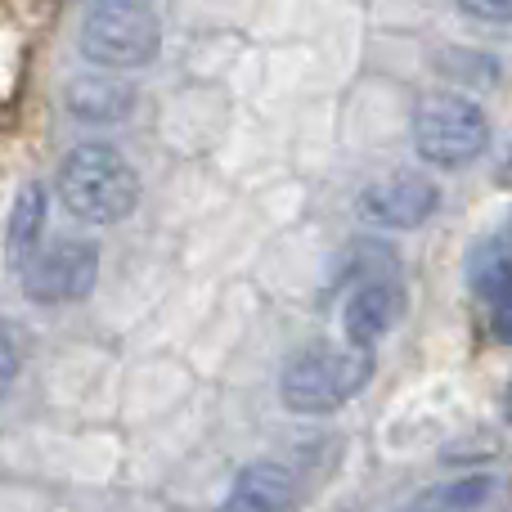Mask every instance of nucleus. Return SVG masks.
<instances>
[{
  "instance_id": "1",
  "label": "nucleus",
  "mask_w": 512,
  "mask_h": 512,
  "mask_svg": "<svg viewBox=\"0 0 512 512\" xmlns=\"http://www.w3.org/2000/svg\"><path fill=\"white\" fill-rule=\"evenodd\" d=\"M54 185L59 203L81 225H117L140 203V171L108 140H81L77 149L63 153Z\"/></svg>"
},
{
  "instance_id": "2",
  "label": "nucleus",
  "mask_w": 512,
  "mask_h": 512,
  "mask_svg": "<svg viewBox=\"0 0 512 512\" xmlns=\"http://www.w3.org/2000/svg\"><path fill=\"white\" fill-rule=\"evenodd\" d=\"M373 378V351L364 346H306L279 373V400L292 414H333Z\"/></svg>"
},
{
  "instance_id": "3",
  "label": "nucleus",
  "mask_w": 512,
  "mask_h": 512,
  "mask_svg": "<svg viewBox=\"0 0 512 512\" xmlns=\"http://www.w3.org/2000/svg\"><path fill=\"white\" fill-rule=\"evenodd\" d=\"M162 50V23L149 0H95L81 23V54L95 68H149Z\"/></svg>"
},
{
  "instance_id": "4",
  "label": "nucleus",
  "mask_w": 512,
  "mask_h": 512,
  "mask_svg": "<svg viewBox=\"0 0 512 512\" xmlns=\"http://www.w3.org/2000/svg\"><path fill=\"white\" fill-rule=\"evenodd\" d=\"M490 144V117L477 99L441 90L427 95L414 113V149L432 167H468L472 158H481Z\"/></svg>"
},
{
  "instance_id": "5",
  "label": "nucleus",
  "mask_w": 512,
  "mask_h": 512,
  "mask_svg": "<svg viewBox=\"0 0 512 512\" xmlns=\"http://www.w3.org/2000/svg\"><path fill=\"white\" fill-rule=\"evenodd\" d=\"M99 279V243L90 239H59L50 248L32 252L18 270L27 301L36 306H72V301L90 297Z\"/></svg>"
},
{
  "instance_id": "6",
  "label": "nucleus",
  "mask_w": 512,
  "mask_h": 512,
  "mask_svg": "<svg viewBox=\"0 0 512 512\" xmlns=\"http://www.w3.org/2000/svg\"><path fill=\"white\" fill-rule=\"evenodd\" d=\"M436 207H441V185L423 171H391L364 185L355 198V216L369 230H418L436 216Z\"/></svg>"
},
{
  "instance_id": "7",
  "label": "nucleus",
  "mask_w": 512,
  "mask_h": 512,
  "mask_svg": "<svg viewBox=\"0 0 512 512\" xmlns=\"http://www.w3.org/2000/svg\"><path fill=\"white\" fill-rule=\"evenodd\" d=\"M400 315H405V288H400L391 274H378V279L360 283V288L346 297L342 333H346V342H351V346L373 351V346H378L382 337L396 328Z\"/></svg>"
},
{
  "instance_id": "8",
  "label": "nucleus",
  "mask_w": 512,
  "mask_h": 512,
  "mask_svg": "<svg viewBox=\"0 0 512 512\" xmlns=\"http://www.w3.org/2000/svg\"><path fill=\"white\" fill-rule=\"evenodd\" d=\"M301 499V477L279 459H256L239 468L216 512H292Z\"/></svg>"
},
{
  "instance_id": "9",
  "label": "nucleus",
  "mask_w": 512,
  "mask_h": 512,
  "mask_svg": "<svg viewBox=\"0 0 512 512\" xmlns=\"http://www.w3.org/2000/svg\"><path fill=\"white\" fill-rule=\"evenodd\" d=\"M63 108H68L77 122L90 126H108L131 117L135 108V90L122 86L117 77H99V72H86V77H72L68 90H63Z\"/></svg>"
},
{
  "instance_id": "10",
  "label": "nucleus",
  "mask_w": 512,
  "mask_h": 512,
  "mask_svg": "<svg viewBox=\"0 0 512 512\" xmlns=\"http://www.w3.org/2000/svg\"><path fill=\"white\" fill-rule=\"evenodd\" d=\"M45 212H50V198H45V185H23L14 194V207H9L5 221V261L23 270V261L41 248V230H45Z\"/></svg>"
},
{
  "instance_id": "11",
  "label": "nucleus",
  "mask_w": 512,
  "mask_h": 512,
  "mask_svg": "<svg viewBox=\"0 0 512 512\" xmlns=\"http://www.w3.org/2000/svg\"><path fill=\"white\" fill-rule=\"evenodd\" d=\"M468 279H472V288H477V297H486V301L508 292L512 288V243H504V239L481 243L468 261Z\"/></svg>"
},
{
  "instance_id": "12",
  "label": "nucleus",
  "mask_w": 512,
  "mask_h": 512,
  "mask_svg": "<svg viewBox=\"0 0 512 512\" xmlns=\"http://www.w3.org/2000/svg\"><path fill=\"white\" fill-rule=\"evenodd\" d=\"M490 495H495V481H490V477H463V481H454V486L436 490L432 504L445 508V512H472V508L486 504Z\"/></svg>"
},
{
  "instance_id": "13",
  "label": "nucleus",
  "mask_w": 512,
  "mask_h": 512,
  "mask_svg": "<svg viewBox=\"0 0 512 512\" xmlns=\"http://www.w3.org/2000/svg\"><path fill=\"white\" fill-rule=\"evenodd\" d=\"M18 369H23V333H18V328L0 315V400L14 391Z\"/></svg>"
},
{
  "instance_id": "14",
  "label": "nucleus",
  "mask_w": 512,
  "mask_h": 512,
  "mask_svg": "<svg viewBox=\"0 0 512 512\" xmlns=\"http://www.w3.org/2000/svg\"><path fill=\"white\" fill-rule=\"evenodd\" d=\"M477 23H512V0H454Z\"/></svg>"
},
{
  "instance_id": "15",
  "label": "nucleus",
  "mask_w": 512,
  "mask_h": 512,
  "mask_svg": "<svg viewBox=\"0 0 512 512\" xmlns=\"http://www.w3.org/2000/svg\"><path fill=\"white\" fill-rule=\"evenodd\" d=\"M490 328H495L499 342L512 346V288L499 292V297L490 301Z\"/></svg>"
},
{
  "instance_id": "16",
  "label": "nucleus",
  "mask_w": 512,
  "mask_h": 512,
  "mask_svg": "<svg viewBox=\"0 0 512 512\" xmlns=\"http://www.w3.org/2000/svg\"><path fill=\"white\" fill-rule=\"evenodd\" d=\"M499 185H508V189H512V144H508L504 162H499Z\"/></svg>"
},
{
  "instance_id": "17",
  "label": "nucleus",
  "mask_w": 512,
  "mask_h": 512,
  "mask_svg": "<svg viewBox=\"0 0 512 512\" xmlns=\"http://www.w3.org/2000/svg\"><path fill=\"white\" fill-rule=\"evenodd\" d=\"M504 418H508V427H512V382H508V391H504Z\"/></svg>"
}]
</instances>
